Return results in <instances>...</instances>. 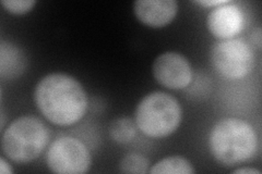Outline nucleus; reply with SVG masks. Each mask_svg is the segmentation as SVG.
Here are the masks:
<instances>
[{
    "mask_svg": "<svg viewBox=\"0 0 262 174\" xmlns=\"http://www.w3.org/2000/svg\"><path fill=\"white\" fill-rule=\"evenodd\" d=\"M34 101L49 122L61 127L77 123L88 108L83 86L64 73H52L40 80L35 87Z\"/></svg>",
    "mask_w": 262,
    "mask_h": 174,
    "instance_id": "obj_1",
    "label": "nucleus"
},
{
    "mask_svg": "<svg viewBox=\"0 0 262 174\" xmlns=\"http://www.w3.org/2000/svg\"><path fill=\"white\" fill-rule=\"evenodd\" d=\"M209 144L215 160L232 167L253 157L258 147V138L248 122L225 118L213 127Z\"/></svg>",
    "mask_w": 262,
    "mask_h": 174,
    "instance_id": "obj_2",
    "label": "nucleus"
},
{
    "mask_svg": "<svg viewBox=\"0 0 262 174\" xmlns=\"http://www.w3.org/2000/svg\"><path fill=\"white\" fill-rule=\"evenodd\" d=\"M48 140L49 132L45 124L33 115H23L4 132L2 148L12 161L28 163L43 153Z\"/></svg>",
    "mask_w": 262,
    "mask_h": 174,
    "instance_id": "obj_3",
    "label": "nucleus"
},
{
    "mask_svg": "<svg viewBox=\"0 0 262 174\" xmlns=\"http://www.w3.org/2000/svg\"><path fill=\"white\" fill-rule=\"evenodd\" d=\"M182 109L177 99L163 92H153L139 103L136 110L137 128L149 137H166L178 129Z\"/></svg>",
    "mask_w": 262,
    "mask_h": 174,
    "instance_id": "obj_4",
    "label": "nucleus"
},
{
    "mask_svg": "<svg viewBox=\"0 0 262 174\" xmlns=\"http://www.w3.org/2000/svg\"><path fill=\"white\" fill-rule=\"evenodd\" d=\"M211 61L221 76L237 80L252 70L255 56L250 45L242 38L221 39L212 47Z\"/></svg>",
    "mask_w": 262,
    "mask_h": 174,
    "instance_id": "obj_5",
    "label": "nucleus"
},
{
    "mask_svg": "<svg viewBox=\"0 0 262 174\" xmlns=\"http://www.w3.org/2000/svg\"><path fill=\"white\" fill-rule=\"evenodd\" d=\"M49 170L59 174H83L92 164V157L88 147L73 137L57 138L47 152Z\"/></svg>",
    "mask_w": 262,
    "mask_h": 174,
    "instance_id": "obj_6",
    "label": "nucleus"
},
{
    "mask_svg": "<svg viewBox=\"0 0 262 174\" xmlns=\"http://www.w3.org/2000/svg\"><path fill=\"white\" fill-rule=\"evenodd\" d=\"M153 76L163 86L169 89H183L190 84L192 69L186 57L178 53L167 52L155 59Z\"/></svg>",
    "mask_w": 262,
    "mask_h": 174,
    "instance_id": "obj_7",
    "label": "nucleus"
},
{
    "mask_svg": "<svg viewBox=\"0 0 262 174\" xmlns=\"http://www.w3.org/2000/svg\"><path fill=\"white\" fill-rule=\"evenodd\" d=\"M244 24L245 16L242 9L231 2L213 8L207 19L210 33L220 40L235 38L242 32Z\"/></svg>",
    "mask_w": 262,
    "mask_h": 174,
    "instance_id": "obj_8",
    "label": "nucleus"
},
{
    "mask_svg": "<svg viewBox=\"0 0 262 174\" xmlns=\"http://www.w3.org/2000/svg\"><path fill=\"white\" fill-rule=\"evenodd\" d=\"M134 10L138 20L145 26L160 29L175 19L178 4L175 0H138Z\"/></svg>",
    "mask_w": 262,
    "mask_h": 174,
    "instance_id": "obj_9",
    "label": "nucleus"
},
{
    "mask_svg": "<svg viewBox=\"0 0 262 174\" xmlns=\"http://www.w3.org/2000/svg\"><path fill=\"white\" fill-rule=\"evenodd\" d=\"M27 67V58L19 47L9 41L0 44V77L5 80L19 78Z\"/></svg>",
    "mask_w": 262,
    "mask_h": 174,
    "instance_id": "obj_10",
    "label": "nucleus"
},
{
    "mask_svg": "<svg viewBox=\"0 0 262 174\" xmlns=\"http://www.w3.org/2000/svg\"><path fill=\"white\" fill-rule=\"evenodd\" d=\"M152 174H193V165L184 157L171 156L155 163L149 171Z\"/></svg>",
    "mask_w": 262,
    "mask_h": 174,
    "instance_id": "obj_11",
    "label": "nucleus"
},
{
    "mask_svg": "<svg viewBox=\"0 0 262 174\" xmlns=\"http://www.w3.org/2000/svg\"><path fill=\"white\" fill-rule=\"evenodd\" d=\"M137 124L129 118H119L111 123L110 135L116 143L127 144L136 136Z\"/></svg>",
    "mask_w": 262,
    "mask_h": 174,
    "instance_id": "obj_12",
    "label": "nucleus"
},
{
    "mask_svg": "<svg viewBox=\"0 0 262 174\" xmlns=\"http://www.w3.org/2000/svg\"><path fill=\"white\" fill-rule=\"evenodd\" d=\"M150 162L144 156L139 154H129L119 162V171L131 174H145L149 172Z\"/></svg>",
    "mask_w": 262,
    "mask_h": 174,
    "instance_id": "obj_13",
    "label": "nucleus"
},
{
    "mask_svg": "<svg viewBox=\"0 0 262 174\" xmlns=\"http://www.w3.org/2000/svg\"><path fill=\"white\" fill-rule=\"evenodd\" d=\"M36 2L34 0H3L2 5L7 11L13 14H24L33 9Z\"/></svg>",
    "mask_w": 262,
    "mask_h": 174,
    "instance_id": "obj_14",
    "label": "nucleus"
},
{
    "mask_svg": "<svg viewBox=\"0 0 262 174\" xmlns=\"http://www.w3.org/2000/svg\"><path fill=\"white\" fill-rule=\"evenodd\" d=\"M229 3V0H201V2H194V4L210 7V8H216L219 6H222Z\"/></svg>",
    "mask_w": 262,
    "mask_h": 174,
    "instance_id": "obj_15",
    "label": "nucleus"
},
{
    "mask_svg": "<svg viewBox=\"0 0 262 174\" xmlns=\"http://www.w3.org/2000/svg\"><path fill=\"white\" fill-rule=\"evenodd\" d=\"M0 173L3 174H12L13 170L9 162H7L4 158L0 159Z\"/></svg>",
    "mask_w": 262,
    "mask_h": 174,
    "instance_id": "obj_16",
    "label": "nucleus"
},
{
    "mask_svg": "<svg viewBox=\"0 0 262 174\" xmlns=\"http://www.w3.org/2000/svg\"><path fill=\"white\" fill-rule=\"evenodd\" d=\"M252 39L253 43H255L258 48H261V29L257 28L252 33Z\"/></svg>",
    "mask_w": 262,
    "mask_h": 174,
    "instance_id": "obj_17",
    "label": "nucleus"
},
{
    "mask_svg": "<svg viewBox=\"0 0 262 174\" xmlns=\"http://www.w3.org/2000/svg\"><path fill=\"white\" fill-rule=\"evenodd\" d=\"M234 174H260L261 172L256 169H251V168H242V169H237L233 171Z\"/></svg>",
    "mask_w": 262,
    "mask_h": 174,
    "instance_id": "obj_18",
    "label": "nucleus"
}]
</instances>
